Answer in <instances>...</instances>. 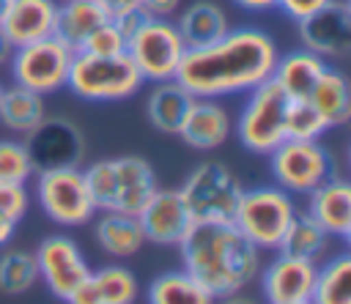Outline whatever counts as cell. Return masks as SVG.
I'll return each instance as SVG.
<instances>
[{
  "label": "cell",
  "instance_id": "6da1fadb",
  "mask_svg": "<svg viewBox=\"0 0 351 304\" xmlns=\"http://www.w3.org/2000/svg\"><path fill=\"white\" fill-rule=\"evenodd\" d=\"M280 49L261 27H230L206 47H189L176 79L197 99H222L250 93L271 79Z\"/></svg>",
  "mask_w": 351,
  "mask_h": 304
},
{
  "label": "cell",
  "instance_id": "7a4b0ae2",
  "mask_svg": "<svg viewBox=\"0 0 351 304\" xmlns=\"http://www.w3.org/2000/svg\"><path fill=\"white\" fill-rule=\"evenodd\" d=\"M184 271L214 299L241 293L261 271V249L233 222H195L178 244Z\"/></svg>",
  "mask_w": 351,
  "mask_h": 304
},
{
  "label": "cell",
  "instance_id": "3957f363",
  "mask_svg": "<svg viewBox=\"0 0 351 304\" xmlns=\"http://www.w3.org/2000/svg\"><path fill=\"white\" fill-rule=\"evenodd\" d=\"M82 175L96 211L140 214V208L159 189L154 167L143 156L99 159V162H90L82 170Z\"/></svg>",
  "mask_w": 351,
  "mask_h": 304
},
{
  "label": "cell",
  "instance_id": "277c9868",
  "mask_svg": "<svg viewBox=\"0 0 351 304\" xmlns=\"http://www.w3.org/2000/svg\"><path fill=\"white\" fill-rule=\"evenodd\" d=\"M143 77L134 68V63L123 55H88L74 52L66 88L85 101H121L140 90Z\"/></svg>",
  "mask_w": 351,
  "mask_h": 304
},
{
  "label": "cell",
  "instance_id": "5b68a950",
  "mask_svg": "<svg viewBox=\"0 0 351 304\" xmlns=\"http://www.w3.org/2000/svg\"><path fill=\"white\" fill-rule=\"evenodd\" d=\"M293 214H296V203L285 189L255 186L241 192L233 214V225L250 244H255L263 252L280 246Z\"/></svg>",
  "mask_w": 351,
  "mask_h": 304
},
{
  "label": "cell",
  "instance_id": "8992f818",
  "mask_svg": "<svg viewBox=\"0 0 351 304\" xmlns=\"http://www.w3.org/2000/svg\"><path fill=\"white\" fill-rule=\"evenodd\" d=\"M123 52L140 71L143 82H165V79H176L186 44L173 19L145 16L137 25V30L126 38Z\"/></svg>",
  "mask_w": 351,
  "mask_h": 304
},
{
  "label": "cell",
  "instance_id": "52a82bcc",
  "mask_svg": "<svg viewBox=\"0 0 351 304\" xmlns=\"http://www.w3.org/2000/svg\"><path fill=\"white\" fill-rule=\"evenodd\" d=\"M288 93L274 82L266 79L247 93V101L233 123L239 142L261 156H269L285 140V112H288Z\"/></svg>",
  "mask_w": 351,
  "mask_h": 304
},
{
  "label": "cell",
  "instance_id": "ba28073f",
  "mask_svg": "<svg viewBox=\"0 0 351 304\" xmlns=\"http://www.w3.org/2000/svg\"><path fill=\"white\" fill-rule=\"evenodd\" d=\"M71 58H74V49L66 47L55 36L19 44V47H14V52L8 58L11 82L33 90L38 96L58 93L66 88Z\"/></svg>",
  "mask_w": 351,
  "mask_h": 304
},
{
  "label": "cell",
  "instance_id": "9c48e42d",
  "mask_svg": "<svg viewBox=\"0 0 351 304\" xmlns=\"http://www.w3.org/2000/svg\"><path fill=\"white\" fill-rule=\"evenodd\" d=\"M178 192L195 222H233L244 189L222 162H200Z\"/></svg>",
  "mask_w": 351,
  "mask_h": 304
},
{
  "label": "cell",
  "instance_id": "30bf717a",
  "mask_svg": "<svg viewBox=\"0 0 351 304\" xmlns=\"http://www.w3.org/2000/svg\"><path fill=\"white\" fill-rule=\"evenodd\" d=\"M269 167L280 189L288 194H310L335 173L332 153L318 140H282L269 153Z\"/></svg>",
  "mask_w": 351,
  "mask_h": 304
},
{
  "label": "cell",
  "instance_id": "8fae6325",
  "mask_svg": "<svg viewBox=\"0 0 351 304\" xmlns=\"http://www.w3.org/2000/svg\"><path fill=\"white\" fill-rule=\"evenodd\" d=\"M36 200L47 219L63 227H80L96 216V205L80 167L36 173Z\"/></svg>",
  "mask_w": 351,
  "mask_h": 304
},
{
  "label": "cell",
  "instance_id": "7c38bea8",
  "mask_svg": "<svg viewBox=\"0 0 351 304\" xmlns=\"http://www.w3.org/2000/svg\"><path fill=\"white\" fill-rule=\"evenodd\" d=\"M25 151L30 156L33 173L80 167L85 159V137L69 118L44 115V121L25 134Z\"/></svg>",
  "mask_w": 351,
  "mask_h": 304
},
{
  "label": "cell",
  "instance_id": "4fadbf2b",
  "mask_svg": "<svg viewBox=\"0 0 351 304\" xmlns=\"http://www.w3.org/2000/svg\"><path fill=\"white\" fill-rule=\"evenodd\" d=\"M33 255L38 263V279H44L49 293L60 301H66L93 271L77 241L69 236H47Z\"/></svg>",
  "mask_w": 351,
  "mask_h": 304
},
{
  "label": "cell",
  "instance_id": "5bb4252c",
  "mask_svg": "<svg viewBox=\"0 0 351 304\" xmlns=\"http://www.w3.org/2000/svg\"><path fill=\"white\" fill-rule=\"evenodd\" d=\"M299 41L304 49L324 60L346 58L351 49V8L343 0H329L318 11L296 22Z\"/></svg>",
  "mask_w": 351,
  "mask_h": 304
},
{
  "label": "cell",
  "instance_id": "9a60e30c",
  "mask_svg": "<svg viewBox=\"0 0 351 304\" xmlns=\"http://www.w3.org/2000/svg\"><path fill=\"white\" fill-rule=\"evenodd\" d=\"M145 241L159 246H178L192 230L195 219L178 189H156L137 214Z\"/></svg>",
  "mask_w": 351,
  "mask_h": 304
},
{
  "label": "cell",
  "instance_id": "2e32d148",
  "mask_svg": "<svg viewBox=\"0 0 351 304\" xmlns=\"http://www.w3.org/2000/svg\"><path fill=\"white\" fill-rule=\"evenodd\" d=\"M258 282H261L266 304L307 301L310 293H313V282H315V263H307V260L288 257V255L277 252L274 260L261 266Z\"/></svg>",
  "mask_w": 351,
  "mask_h": 304
},
{
  "label": "cell",
  "instance_id": "e0dca14e",
  "mask_svg": "<svg viewBox=\"0 0 351 304\" xmlns=\"http://www.w3.org/2000/svg\"><path fill=\"white\" fill-rule=\"evenodd\" d=\"M233 134V121L230 112L219 104V99H192L178 137L195 148V151H214L219 145H225V140Z\"/></svg>",
  "mask_w": 351,
  "mask_h": 304
},
{
  "label": "cell",
  "instance_id": "ac0fdd59",
  "mask_svg": "<svg viewBox=\"0 0 351 304\" xmlns=\"http://www.w3.org/2000/svg\"><path fill=\"white\" fill-rule=\"evenodd\" d=\"M307 197V214L335 238L351 236V186L346 178L332 175L321 186H315Z\"/></svg>",
  "mask_w": 351,
  "mask_h": 304
},
{
  "label": "cell",
  "instance_id": "d6986e66",
  "mask_svg": "<svg viewBox=\"0 0 351 304\" xmlns=\"http://www.w3.org/2000/svg\"><path fill=\"white\" fill-rule=\"evenodd\" d=\"M58 0H8V8L0 19L3 33L14 47L47 38L55 30Z\"/></svg>",
  "mask_w": 351,
  "mask_h": 304
},
{
  "label": "cell",
  "instance_id": "ffe728a7",
  "mask_svg": "<svg viewBox=\"0 0 351 304\" xmlns=\"http://www.w3.org/2000/svg\"><path fill=\"white\" fill-rule=\"evenodd\" d=\"M137 277L126 266H101L66 299V304H134Z\"/></svg>",
  "mask_w": 351,
  "mask_h": 304
},
{
  "label": "cell",
  "instance_id": "44dd1931",
  "mask_svg": "<svg viewBox=\"0 0 351 304\" xmlns=\"http://www.w3.org/2000/svg\"><path fill=\"white\" fill-rule=\"evenodd\" d=\"M96 214L99 216L93 222V238L104 255L126 260L137 255L143 244H148L137 214H123V211H96Z\"/></svg>",
  "mask_w": 351,
  "mask_h": 304
},
{
  "label": "cell",
  "instance_id": "7402d4cb",
  "mask_svg": "<svg viewBox=\"0 0 351 304\" xmlns=\"http://www.w3.org/2000/svg\"><path fill=\"white\" fill-rule=\"evenodd\" d=\"M192 93L178 82V79H165L154 82V90L145 99V115L148 123L162 131V134H178L181 121L192 104Z\"/></svg>",
  "mask_w": 351,
  "mask_h": 304
},
{
  "label": "cell",
  "instance_id": "603a6c76",
  "mask_svg": "<svg viewBox=\"0 0 351 304\" xmlns=\"http://www.w3.org/2000/svg\"><path fill=\"white\" fill-rule=\"evenodd\" d=\"M326 66L329 63L324 58L302 47V49L288 52L285 58H277L271 79L288 93V99H307Z\"/></svg>",
  "mask_w": 351,
  "mask_h": 304
},
{
  "label": "cell",
  "instance_id": "cb8c5ba5",
  "mask_svg": "<svg viewBox=\"0 0 351 304\" xmlns=\"http://www.w3.org/2000/svg\"><path fill=\"white\" fill-rule=\"evenodd\" d=\"M176 27L189 49V47H206V44L222 38L230 30V22H228L225 8H219L217 3H208V0H197V3H189L178 14Z\"/></svg>",
  "mask_w": 351,
  "mask_h": 304
},
{
  "label": "cell",
  "instance_id": "d4e9b609",
  "mask_svg": "<svg viewBox=\"0 0 351 304\" xmlns=\"http://www.w3.org/2000/svg\"><path fill=\"white\" fill-rule=\"evenodd\" d=\"M307 99L324 115L329 129H337V126L348 123V118H351V85H348V77L340 68L326 66Z\"/></svg>",
  "mask_w": 351,
  "mask_h": 304
},
{
  "label": "cell",
  "instance_id": "484cf974",
  "mask_svg": "<svg viewBox=\"0 0 351 304\" xmlns=\"http://www.w3.org/2000/svg\"><path fill=\"white\" fill-rule=\"evenodd\" d=\"M329 233L307 214V211H299L293 214L277 252L288 255V257H299V260H307V263H321L326 257V249H329Z\"/></svg>",
  "mask_w": 351,
  "mask_h": 304
},
{
  "label": "cell",
  "instance_id": "4316f807",
  "mask_svg": "<svg viewBox=\"0 0 351 304\" xmlns=\"http://www.w3.org/2000/svg\"><path fill=\"white\" fill-rule=\"evenodd\" d=\"M104 19H110L96 0H60L58 11H55V30L52 36L60 38L66 47H71L74 52L80 49V44L88 38V33L93 27H99Z\"/></svg>",
  "mask_w": 351,
  "mask_h": 304
},
{
  "label": "cell",
  "instance_id": "83f0119b",
  "mask_svg": "<svg viewBox=\"0 0 351 304\" xmlns=\"http://www.w3.org/2000/svg\"><path fill=\"white\" fill-rule=\"evenodd\" d=\"M47 115V107H44V96L27 90V88H19V85H3L0 90V123L16 134H27L33 131Z\"/></svg>",
  "mask_w": 351,
  "mask_h": 304
},
{
  "label": "cell",
  "instance_id": "f1b7e54d",
  "mask_svg": "<svg viewBox=\"0 0 351 304\" xmlns=\"http://www.w3.org/2000/svg\"><path fill=\"white\" fill-rule=\"evenodd\" d=\"M145 301L148 304H214L217 299L181 268V271H165L156 279H151L145 290Z\"/></svg>",
  "mask_w": 351,
  "mask_h": 304
},
{
  "label": "cell",
  "instance_id": "f546056e",
  "mask_svg": "<svg viewBox=\"0 0 351 304\" xmlns=\"http://www.w3.org/2000/svg\"><path fill=\"white\" fill-rule=\"evenodd\" d=\"M313 304H351V257L335 255L315 266V282L310 293Z\"/></svg>",
  "mask_w": 351,
  "mask_h": 304
},
{
  "label": "cell",
  "instance_id": "4dcf8cb0",
  "mask_svg": "<svg viewBox=\"0 0 351 304\" xmlns=\"http://www.w3.org/2000/svg\"><path fill=\"white\" fill-rule=\"evenodd\" d=\"M38 282V263L33 252L5 249L0 255V290L8 296L25 293Z\"/></svg>",
  "mask_w": 351,
  "mask_h": 304
},
{
  "label": "cell",
  "instance_id": "1f68e13d",
  "mask_svg": "<svg viewBox=\"0 0 351 304\" xmlns=\"http://www.w3.org/2000/svg\"><path fill=\"white\" fill-rule=\"evenodd\" d=\"M329 126L310 99H291L285 112V140H321Z\"/></svg>",
  "mask_w": 351,
  "mask_h": 304
},
{
  "label": "cell",
  "instance_id": "d6a6232c",
  "mask_svg": "<svg viewBox=\"0 0 351 304\" xmlns=\"http://www.w3.org/2000/svg\"><path fill=\"white\" fill-rule=\"evenodd\" d=\"M33 164L25 142L0 140V183H27L33 178Z\"/></svg>",
  "mask_w": 351,
  "mask_h": 304
},
{
  "label": "cell",
  "instance_id": "836d02e7",
  "mask_svg": "<svg viewBox=\"0 0 351 304\" xmlns=\"http://www.w3.org/2000/svg\"><path fill=\"white\" fill-rule=\"evenodd\" d=\"M123 49H126V36L118 30V25H115L112 19H104L99 27H93V30L88 33V38L80 44L77 52L110 58V55H123Z\"/></svg>",
  "mask_w": 351,
  "mask_h": 304
},
{
  "label": "cell",
  "instance_id": "e575fe53",
  "mask_svg": "<svg viewBox=\"0 0 351 304\" xmlns=\"http://www.w3.org/2000/svg\"><path fill=\"white\" fill-rule=\"evenodd\" d=\"M30 208V194L25 189V183H0V211L16 222H22V216Z\"/></svg>",
  "mask_w": 351,
  "mask_h": 304
},
{
  "label": "cell",
  "instance_id": "d590c367",
  "mask_svg": "<svg viewBox=\"0 0 351 304\" xmlns=\"http://www.w3.org/2000/svg\"><path fill=\"white\" fill-rule=\"evenodd\" d=\"M329 0H277V8L285 14V16H291L293 22H299V19H304L307 14H313V11H318L321 5H326Z\"/></svg>",
  "mask_w": 351,
  "mask_h": 304
},
{
  "label": "cell",
  "instance_id": "8d00e7d4",
  "mask_svg": "<svg viewBox=\"0 0 351 304\" xmlns=\"http://www.w3.org/2000/svg\"><path fill=\"white\" fill-rule=\"evenodd\" d=\"M181 0H143V11L148 16H162V19H170L176 11H178Z\"/></svg>",
  "mask_w": 351,
  "mask_h": 304
},
{
  "label": "cell",
  "instance_id": "74e56055",
  "mask_svg": "<svg viewBox=\"0 0 351 304\" xmlns=\"http://www.w3.org/2000/svg\"><path fill=\"white\" fill-rule=\"evenodd\" d=\"M99 3V8L112 19V16H118V14H126V11H137V8H143V0H96Z\"/></svg>",
  "mask_w": 351,
  "mask_h": 304
},
{
  "label": "cell",
  "instance_id": "f35d334b",
  "mask_svg": "<svg viewBox=\"0 0 351 304\" xmlns=\"http://www.w3.org/2000/svg\"><path fill=\"white\" fill-rule=\"evenodd\" d=\"M16 219H11V216H5L3 211H0V246H5L11 238H14V233H16Z\"/></svg>",
  "mask_w": 351,
  "mask_h": 304
},
{
  "label": "cell",
  "instance_id": "ab89813d",
  "mask_svg": "<svg viewBox=\"0 0 351 304\" xmlns=\"http://www.w3.org/2000/svg\"><path fill=\"white\" fill-rule=\"evenodd\" d=\"M244 11H271L277 8V0H233Z\"/></svg>",
  "mask_w": 351,
  "mask_h": 304
},
{
  "label": "cell",
  "instance_id": "60d3db41",
  "mask_svg": "<svg viewBox=\"0 0 351 304\" xmlns=\"http://www.w3.org/2000/svg\"><path fill=\"white\" fill-rule=\"evenodd\" d=\"M11 52H14V44L8 41V36H5V33H3V27H0V66H5V63H8Z\"/></svg>",
  "mask_w": 351,
  "mask_h": 304
},
{
  "label": "cell",
  "instance_id": "b9f144b4",
  "mask_svg": "<svg viewBox=\"0 0 351 304\" xmlns=\"http://www.w3.org/2000/svg\"><path fill=\"white\" fill-rule=\"evenodd\" d=\"M214 304H258L255 299L244 296V293H233V296H225V299H217Z\"/></svg>",
  "mask_w": 351,
  "mask_h": 304
},
{
  "label": "cell",
  "instance_id": "7bdbcfd3",
  "mask_svg": "<svg viewBox=\"0 0 351 304\" xmlns=\"http://www.w3.org/2000/svg\"><path fill=\"white\" fill-rule=\"evenodd\" d=\"M5 8H8V0H0V19H3V14H5Z\"/></svg>",
  "mask_w": 351,
  "mask_h": 304
},
{
  "label": "cell",
  "instance_id": "ee69618b",
  "mask_svg": "<svg viewBox=\"0 0 351 304\" xmlns=\"http://www.w3.org/2000/svg\"><path fill=\"white\" fill-rule=\"evenodd\" d=\"M296 304H313V301H310V299H307V301H296Z\"/></svg>",
  "mask_w": 351,
  "mask_h": 304
},
{
  "label": "cell",
  "instance_id": "f6af8a7d",
  "mask_svg": "<svg viewBox=\"0 0 351 304\" xmlns=\"http://www.w3.org/2000/svg\"><path fill=\"white\" fill-rule=\"evenodd\" d=\"M0 90H3V82H0Z\"/></svg>",
  "mask_w": 351,
  "mask_h": 304
},
{
  "label": "cell",
  "instance_id": "bcb514c9",
  "mask_svg": "<svg viewBox=\"0 0 351 304\" xmlns=\"http://www.w3.org/2000/svg\"><path fill=\"white\" fill-rule=\"evenodd\" d=\"M58 3H60V0H58Z\"/></svg>",
  "mask_w": 351,
  "mask_h": 304
}]
</instances>
